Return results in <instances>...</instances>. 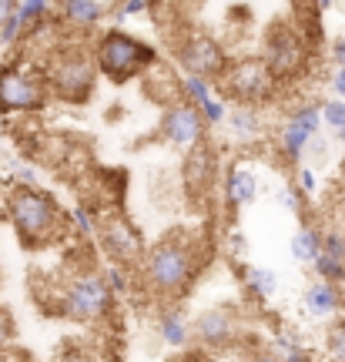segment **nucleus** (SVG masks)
<instances>
[{"label":"nucleus","instance_id":"obj_7","mask_svg":"<svg viewBox=\"0 0 345 362\" xmlns=\"http://www.w3.org/2000/svg\"><path fill=\"white\" fill-rule=\"evenodd\" d=\"M221 90H225V98H235L238 104H258V101H269L271 94H275V84L279 81L271 78L269 64L262 61V57H242V61H235L225 67V74H221Z\"/></svg>","mask_w":345,"mask_h":362},{"label":"nucleus","instance_id":"obj_38","mask_svg":"<svg viewBox=\"0 0 345 362\" xmlns=\"http://www.w3.org/2000/svg\"><path fill=\"white\" fill-rule=\"evenodd\" d=\"M13 178L21 181V185H37V171L30 168V165H17V171H13Z\"/></svg>","mask_w":345,"mask_h":362},{"label":"nucleus","instance_id":"obj_5","mask_svg":"<svg viewBox=\"0 0 345 362\" xmlns=\"http://www.w3.org/2000/svg\"><path fill=\"white\" fill-rule=\"evenodd\" d=\"M262 61L269 64L275 81H292L298 78L308 64V40L288 21H275L265 30V47H262Z\"/></svg>","mask_w":345,"mask_h":362},{"label":"nucleus","instance_id":"obj_22","mask_svg":"<svg viewBox=\"0 0 345 362\" xmlns=\"http://www.w3.org/2000/svg\"><path fill=\"white\" fill-rule=\"evenodd\" d=\"M211 84L215 81H208V78H198V74H185L181 78V101H188V104H198L205 101V98H211L215 90H211Z\"/></svg>","mask_w":345,"mask_h":362},{"label":"nucleus","instance_id":"obj_30","mask_svg":"<svg viewBox=\"0 0 345 362\" xmlns=\"http://www.w3.org/2000/svg\"><path fill=\"white\" fill-rule=\"evenodd\" d=\"M325 349L332 356V362H345V322L332 325L329 336H325Z\"/></svg>","mask_w":345,"mask_h":362},{"label":"nucleus","instance_id":"obj_8","mask_svg":"<svg viewBox=\"0 0 345 362\" xmlns=\"http://www.w3.org/2000/svg\"><path fill=\"white\" fill-rule=\"evenodd\" d=\"M111 305H115V292L107 288L104 275H94V272L74 279L61 296V312L74 322H98L111 312Z\"/></svg>","mask_w":345,"mask_h":362},{"label":"nucleus","instance_id":"obj_29","mask_svg":"<svg viewBox=\"0 0 345 362\" xmlns=\"http://www.w3.org/2000/svg\"><path fill=\"white\" fill-rule=\"evenodd\" d=\"M151 4L154 0H117L115 11H111V17L121 24V21H128V17H138V13L151 11Z\"/></svg>","mask_w":345,"mask_h":362},{"label":"nucleus","instance_id":"obj_36","mask_svg":"<svg viewBox=\"0 0 345 362\" xmlns=\"http://www.w3.org/2000/svg\"><path fill=\"white\" fill-rule=\"evenodd\" d=\"M11 339H13V319L7 309H0V352L11 346Z\"/></svg>","mask_w":345,"mask_h":362},{"label":"nucleus","instance_id":"obj_21","mask_svg":"<svg viewBox=\"0 0 345 362\" xmlns=\"http://www.w3.org/2000/svg\"><path fill=\"white\" fill-rule=\"evenodd\" d=\"M98 208L88 205V202H77L74 208H71V228H74V235H81V238H94L98 235Z\"/></svg>","mask_w":345,"mask_h":362},{"label":"nucleus","instance_id":"obj_27","mask_svg":"<svg viewBox=\"0 0 345 362\" xmlns=\"http://www.w3.org/2000/svg\"><path fill=\"white\" fill-rule=\"evenodd\" d=\"M198 111H201V117H205V124H208V128H215V124H221V121L228 117V107H225V101H221L218 94L205 98V101L198 104Z\"/></svg>","mask_w":345,"mask_h":362},{"label":"nucleus","instance_id":"obj_40","mask_svg":"<svg viewBox=\"0 0 345 362\" xmlns=\"http://www.w3.org/2000/svg\"><path fill=\"white\" fill-rule=\"evenodd\" d=\"M332 90H335V98H342L345 101V67H339L332 74Z\"/></svg>","mask_w":345,"mask_h":362},{"label":"nucleus","instance_id":"obj_10","mask_svg":"<svg viewBox=\"0 0 345 362\" xmlns=\"http://www.w3.org/2000/svg\"><path fill=\"white\" fill-rule=\"evenodd\" d=\"M175 57L185 67V74H198V78H208V81H218L225 74V67H228L225 47L211 34H188L175 47Z\"/></svg>","mask_w":345,"mask_h":362},{"label":"nucleus","instance_id":"obj_41","mask_svg":"<svg viewBox=\"0 0 345 362\" xmlns=\"http://www.w3.org/2000/svg\"><path fill=\"white\" fill-rule=\"evenodd\" d=\"M332 61L339 67H345V37H335V44H332Z\"/></svg>","mask_w":345,"mask_h":362},{"label":"nucleus","instance_id":"obj_26","mask_svg":"<svg viewBox=\"0 0 345 362\" xmlns=\"http://www.w3.org/2000/svg\"><path fill=\"white\" fill-rule=\"evenodd\" d=\"M312 269H315V275H319L322 282H332V285L345 282V262L329 259V255H322V252H319V259L312 262Z\"/></svg>","mask_w":345,"mask_h":362},{"label":"nucleus","instance_id":"obj_3","mask_svg":"<svg viewBox=\"0 0 345 362\" xmlns=\"http://www.w3.org/2000/svg\"><path fill=\"white\" fill-rule=\"evenodd\" d=\"M94 64L111 84H128V81L141 78L151 64H158V51L151 44H144L141 37L121 30V27H111L104 30L98 44H94Z\"/></svg>","mask_w":345,"mask_h":362},{"label":"nucleus","instance_id":"obj_43","mask_svg":"<svg viewBox=\"0 0 345 362\" xmlns=\"http://www.w3.org/2000/svg\"><path fill=\"white\" fill-rule=\"evenodd\" d=\"M178 362H208V359L201 356V352H188V356H181Z\"/></svg>","mask_w":345,"mask_h":362},{"label":"nucleus","instance_id":"obj_24","mask_svg":"<svg viewBox=\"0 0 345 362\" xmlns=\"http://www.w3.org/2000/svg\"><path fill=\"white\" fill-rule=\"evenodd\" d=\"M281 356V362H315V356L298 342L295 336H288V332H281L279 336V349H275Z\"/></svg>","mask_w":345,"mask_h":362},{"label":"nucleus","instance_id":"obj_14","mask_svg":"<svg viewBox=\"0 0 345 362\" xmlns=\"http://www.w3.org/2000/svg\"><path fill=\"white\" fill-rule=\"evenodd\" d=\"M57 13L64 17L67 27L90 30V27H98L107 17V7L101 0H57Z\"/></svg>","mask_w":345,"mask_h":362},{"label":"nucleus","instance_id":"obj_6","mask_svg":"<svg viewBox=\"0 0 345 362\" xmlns=\"http://www.w3.org/2000/svg\"><path fill=\"white\" fill-rule=\"evenodd\" d=\"M51 101L44 74L21 64L0 67V115H34Z\"/></svg>","mask_w":345,"mask_h":362},{"label":"nucleus","instance_id":"obj_34","mask_svg":"<svg viewBox=\"0 0 345 362\" xmlns=\"http://www.w3.org/2000/svg\"><path fill=\"white\" fill-rule=\"evenodd\" d=\"M21 34H24V24H21V13L13 11L4 24H0V44H17L21 40Z\"/></svg>","mask_w":345,"mask_h":362},{"label":"nucleus","instance_id":"obj_12","mask_svg":"<svg viewBox=\"0 0 345 362\" xmlns=\"http://www.w3.org/2000/svg\"><path fill=\"white\" fill-rule=\"evenodd\" d=\"M242 336V319L231 305H215V309H205L198 319L192 322V339H198L208 349H221V346H231L235 339Z\"/></svg>","mask_w":345,"mask_h":362},{"label":"nucleus","instance_id":"obj_32","mask_svg":"<svg viewBox=\"0 0 345 362\" xmlns=\"http://www.w3.org/2000/svg\"><path fill=\"white\" fill-rule=\"evenodd\" d=\"M104 282H107V288L115 292V296H121V292H128L131 288V275L124 265H111V269L104 272Z\"/></svg>","mask_w":345,"mask_h":362},{"label":"nucleus","instance_id":"obj_42","mask_svg":"<svg viewBox=\"0 0 345 362\" xmlns=\"http://www.w3.org/2000/svg\"><path fill=\"white\" fill-rule=\"evenodd\" d=\"M13 11H17V0H0V24H4Z\"/></svg>","mask_w":345,"mask_h":362},{"label":"nucleus","instance_id":"obj_37","mask_svg":"<svg viewBox=\"0 0 345 362\" xmlns=\"http://www.w3.org/2000/svg\"><path fill=\"white\" fill-rule=\"evenodd\" d=\"M228 252L235 255V259H245V252H248V238H245L242 232H231L228 235Z\"/></svg>","mask_w":345,"mask_h":362},{"label":"nucleus","instance_id":"obj_39","mask_svg":"<svg viewBox=\"0 0 345 362\" xmlns=\"http://www.w3.org/2000/svg\"><path fill=\"white\" fill-rule=\"evenodd\" d=\"M248 362H281V356L275 349H255L248 356Z\"/></svg>","mask_w":345,"mask_h":362},{"label":"nucleus","instance_id":"obj_33","mask_svg":"<svg viewBox=\"0 0 345 362\" xmlns=\"http://www.w3.org/2000/svg\"><path fill=\"white\" fill-rule=\"evenodd\" d=\"M305 194L298 192V188H292V185H285L279 192V205L285 208V211H292V215H302V208H305V202H302Z\"/></svg>","mask_w":345,"mask_h":362},{"label":"nucleus","instance_id":"obj_35","mask_svg":"<svg viewBox=\"0 0 345 362\" xmlns=\"http://www.w3.org/2000/svg\"><path fill=\"white\" fill-rule=\"evenodd\" d=\"M295 188H298V192L308 198V194L319 188V178H315V171H312V168H298V175H295Z\"/></svg>","mask_w":345,"mask_h":362},{"label":"nucleus","instance_id":"obj_31","mask_svg":"<svg viewBox=\"0 0 345 362\" xmlns=\"http://www.w3.org/2000/svg\"><path fill=\"white\" fill-rule=\"evenodd\" d=\"M322 107V124H329V128H339V124H345V101L342 98H332V101L319 104Z\"/></svg>","mask_w":345,"mask_h":362},{"label":"nucleus","instance_id":"obj_15","mask_svg":"<svg viewBox=\"0 0 345 362\" xmlns=\"http://www.w3.org/2000/svg\"><path fill=\"white\" fill-rule=\"evenodd\" d=\"M302 302H305V312H308V315H315V319H329V315H335V312L342 309L345 298H342V292H339V285L315 279V282L305 288Z\"/></svg>","mask_w":345,"mask_h":362},{"label":"nucleus","instance_id":"obj_9","mask_svg":"<svg viewBox=\"0 0 345 362\" xmlns=\"http://www.w3.org/2000/svg\"><path fill=\"white\" fill-rule=\"evenodd\" d=\"M98 242H101L104 255L115 262V265H124V269H131V265H141V259H144V252H148V245H144V238H141L138 225L131 218H124L121 211H115V215H101L98 218V235H94Z\"/></svg>","mask_w":345,"mask_h":362},{"label":"nucleus","instance_id":"obj_46","mask_svg":"<svg viewBox=\"0 0 345 362\" xmlns=\"http://www.w3.org/2000/svg\"><path fill=\"white\" fill-rule=\"evenodd\" d=\"M342 175H345V165H342Z\"/></svg>","mask_w":345,"mask_h":362},{"label":"nucleus","instance_id":"obj_13","mask_svg":"<svg viewBox=\"0 0 345 362\" xmlns=\"http://www.w3.org/2000/svg\"><path fill=\"white\" fill-rule=\"evenodd\" d=\"M215 171H218L215 148H211V144L201 138L198 144H192V148H188L185 165H181V181H185L188 194L201 198L205 192H211V185H215Z\"/></svg>","mask_w":345,"mask_h":362},{"label":"nucleus","instance_id":"obj_16","mask_svg":"<svg viewBox=\"0 0 345 362\" xmlns=\"http://www.w3.org/2000/svg\"><path fill=\"white\" fill-rule=\"evenodd\" d=\"M258 198V178L248 168H228L225 175V202L228 208H245Z\"/></svg>","mask_w":345,"mask_h":362},{"label":"nucleus","instance_id":"obj_44","mask_svg":"<svg viewBox=\"0 0 345 362\" xmlns=\"http://www.w3.org/2000/svg\"><path fill=\"white\" fill-rule=\"evenodd\" d=\"M335 141L345 144V124H339V128H335Z\"/></svg>","mask_w":345,"mask_h":362},{"label":"nucleus","instance_id":"obj_25","mask_svg":"<svg viewBox=\"0 0 345 362\" xmlns=\"http://www.w3.org/2000/svg\"><path fill=\"white\" fill-rule=\"evenodd\" d=\"M288 121H295L298 128H305L308 134L315 138L322 128V107L319 104H302V107H295L292 115H288Z\"/></svg>","mask_w":345,"mask_h":362},{"label":"nucleus","instance_id":"obj_28","mask_svg":"<svg viewBox=\"0 0 345 362\" xmlns=\"http://www.w3.org/2000/svg\"><path fill=\"white\" fill-rule=\"evenodd\" d=\"M322 255L345 262V235L339 232V228H329V232H322Z\"/></svg>","mask_w":345,"mask_h":362},{"label":"nucleus","instance_id":"obj_20","mask_svg":"<svg viewBox=\"0 0 345 362\" xmlns=\"http://www.w3.org/2000/svg\"><path fill=\"white\" fill-rule=\"evenodd\" d=\"M245 285L252 288V296L255 298H271L275 292H279V275L271 269H258V265H248L245 269Z\"/></svg>","mask_w":345,"mask_h":362},{"label":"nucleus","instance_id":"obj_17","mask_svg":"<svg viewBox=\"0 0 345 362\" xmlns=\"http://www.w3.org/2000/svg\"><path fill=\"white\" fill-rule=\"evenodd\" d=\"M158 336L168 349H185L192 342V322L185 319L181 309H165L161 319H158Z\"/></svg>","mask_w":345,"mask_h":362},{"label":"nucleus","instance_id":"obj_1","mask_svg":"<svg viewBox=\"0 0 345 362\" xmlns=\"http://www.w3.org/2000/svg\"><path fill=\"white\" fill-rule=\"evenodd\" d=\"M198 265L201 262H198V245L192 242V235L168 232L161 242H154V248L144 252L141 279L148 285V292L175 298L181 292H188V285L198 275Z\"/></svg>","mask_w":345,"mask_h":362},{"label":"nucleus","instance_id":"obj_18","mask_svg":"<svg viewBox=\"0 0 345 362\" xmlns=\"http://www.w3.org/2000/svg\"><path fill=\"white\" fill-rule=\"evenodd\" d=\"M319 252H322V232L315 225H302L292 235V259L302 262V265H312L319 259Z\"/></svg>","mask_w":345,"mask_h":362},{"label":"nucleus","instance_id":"obj_11","mask_svg":"<svg viewBox=\"0 0 345 362\" xmlns=\"http://www.w3.org/2000/svg\"><path fill=\"white\" fill-rule=\"evenodd\" d=\"M205 117H201V111L194 107V104L188 101H175L165 107V115H161V138H165L168 144H175V148H192V144H198L201 138H205Z\"/></svg>","mask_w":345,"mask_h":362},{"label":"nucleus","instance_id":"obj_19","mask_svg":"<svg viewBox=\"0 0 345 362\" xmlns=\"http://www.w3.org/2000/svg\"><path fill=\"white\" fill-rule=\"evenodd\" d=\"M308 134L305 128H298L295 121H288L285 128H281V151H285V158L292 161V165H302V155H305V148H308Z\"/></svg>","mask_w":345,"mask_h":362},{"label":"nucleus","instance_id":"obj_2","mask_svg":"<svg viewBox=\"0 0 345 362\" xmlns=\"http://www.w3.org/2000/svg\"><path fill=\"white\" fill-rule=\"evenodd\" d=\"M7 218H11L17 238L27 248H47L64 235V215L51 194H44L37 185H17L7 194Z\"/></svg>","mask_w":345,"mask_h":362},{"label":"nucleus","instance_id":"obj_4","mask_svg":"<svg viewBox=\"0 0 345 362\" xmlns=\"http://www.w3.org/2000/svg\"><path fill=\"white\" fill-rule=\"evenodd\" d=\"M44 81L54 98L67 104H84L94 94V81H98V64L94 54L84 47H64L51 57V64L44 67Z\"/></svg>","mask_w":345,"mask_h":362},{"label":"nucleus","instance_id":"obj_45","mask_svg":"<svg viewBox=\"0 0 345 362\" xmlns=\"http://www.w3.org/2000/svg\"><path fill=\"white\" fill-rule=\"evenodd\" d=\"M325 7H332V0H319V11H325Z\"/></svg>","mask_w":345,"mask_h":362},{"label":"nucleus","instance_id":"obj_23","mask_svg":"<svg viewBox=\"0 0 345 362\" xmlns=\"http://www.w3.org/2000/svg\"><path fill=\"white\" fill-rule=\"evenodd\" d=\"M228 121H231V131L238 134V138H255L258 131H262V124H258V115L248 107V104H242V107H235V111H228Z\"/></svg>","mask_w":345,"mask_h":362}]
</instances>
